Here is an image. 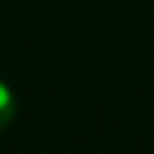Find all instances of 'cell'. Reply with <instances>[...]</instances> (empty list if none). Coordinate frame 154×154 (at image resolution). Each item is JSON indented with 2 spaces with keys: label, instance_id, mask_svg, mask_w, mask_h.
Returning a JSON list of instances; mask_svg holds the SVG:
<instances>
[{
  "label": "cell",
  "instance_id": "cell-1",
  "mask_svg": "<svg viewBox=\"0 0 154 154\" xmlns=\"http://www.w3.org/2000/svg\"><path fill=\"white\" fill-rule=\"evenodd\" d=\"M16 116V97L11 92V87L0 79V130H5Z\"/></svg>",
  "mask_w": 154,
  "mask_h": 154
}]
</instances>
